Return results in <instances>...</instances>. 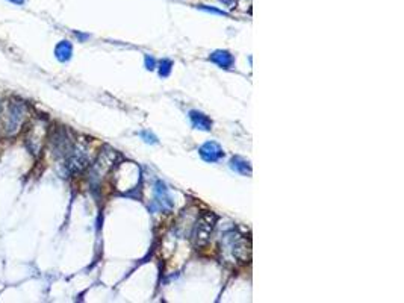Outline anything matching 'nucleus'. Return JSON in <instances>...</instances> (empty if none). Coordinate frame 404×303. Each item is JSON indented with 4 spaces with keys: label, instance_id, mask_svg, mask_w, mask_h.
<instances>
[{
    "label": "nucleus",
    "instance_id": "nucleus-1",
    "mask_svg": "<svg viewBox=\"0 0 404 303\" xmlns=\"http://www.w3.org/2000/svg\"><path fill=\"white\" fill-rule=\"evenodd\" d=\"M24 119V108L20 103H11L3 117V129L8 135H14Z\"/></svg>",
    "mask_w": 404,
    "mask_h": 303
},
{
    "label": "nucleus",
    "instance_id": "nucleus-2",
    "mask_svg": "<svg viewBox=\"0 0 404 303\" xmlns=\"http://www.w3.org/2000/svg\"><path fill=\"white\" fill-rule=\"evenodd\" d=\"M9 2L15 3V5H23L24 3V0H9Z\"/></svg>",
    "mask_w": 404,
    "mask_h": 303
}]
</instances>
